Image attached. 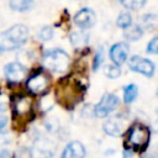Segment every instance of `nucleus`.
<instances>
[{"label":"nucleus","mask_w":158,"mask_h":158,"mask_svg":"<svg viewBox=\"0 0 158 158\" xmlns=\"http://www.w3.org/2000/svg\"><path fill=\"white\" fill-rule=\"evenodd\" d=\"M85 89V85H83L81 81L78 80L75 77H67L58 83L56 96L62 106L67 109H73L83 99Z\"/></svg>","instance_id":"1"},{"label":"nucleus","mask_w":158,"mask_h":158,"mask_svg":"<svg viewBox=\"0 0 158 158\" xmlns=\"http://www.w3.org/2000/svg\"><path fill=\"white\" fill-rule=\"evenodd\" d=\"M28 30L23 25H15L0 35V51H12L27 41Z\"/></svg>","instance_id":"2"},{"label":"nucleus","mask_w":158,"mask_h":158,"mask_svg":"<svg viewBox=\"0 0 158 158\" xmlns=\"http://www.w3.org/2000/svg\"><path fill=\"white\" fill-rule=\"evenodd\" d=\"M151 139V130L148 126L136 122L127 131V143L131 151L142 153L147 149Z\"/></svg>","instance_id":"3"},{"label":"nucleus","mask_w":158,"mask_h":158,"mask_svg":"<svg viewBox=\"0 0 158 158\" xmlns=\"http://www.w3.org/2000/svg\"><path fill=\"white\" fill-rule=\"evenodd\" d=\"M69 56L65 51L59 48H53L43 54V65L51 72L64 73L69 67Z\"/></svg>","instance_id":"4"},{"label":"nucleus","mask_w":158,"mask_h":158,"mask_svg":"<svg viewBox=\"0 0 158 158\" xmlns=\"http://www.w3.org/2000/svg\"><path fill=\"white\" fill-rule=\"evenodd\" d=\"M118 105H120V99L115 94H110V93L104 94L100 101L94 107V115L100 118L106 117L109 116V114L115 111L118 107Z\"/></svg>","instance_id":"5"},{"label":"nucleus","mask_w":158,"mask_h":158,"mask_svg":"<svg viewBox=\"0 0 158 158\" xmlns=\"http://www.w3.org/2000/svg\"><path fill=\"white\" fill-rule=\"evenodd\" d=\"M31 153L35 158H53L56 153V144L47 137H38L33 142Z\"/></svg>","instance_id":"6"},{"label":"nucleus","mask_w":158,"mask_h":158,"mask_svg":"<svg viewBox=\"0 0 158 158\" xmlns=\"http://www.w3.org/2000/svg\"><path fill=\"white\" fill-rule=\"evenodd\" d=\"M128 67L131 70L139 73L144 77H149V78L153 77L154 70H156L154 63L152 60L143 58V57H139V56H132L128 60Z\"/></svg>","instance_id":"7"},{"label":"nucleus","mask_w":158,"mask_h":158,"mask_svg":"<svg viewBox=\"0 0 158 158\" xmlns=\"http://www.w3.org/2000/svg\"><path fill=\"white\" fill-rule=\"evenodd\" d=\"M26 86L31 94H35V95L43 94L49 86V78L47 74L38 72V73H36L28 78Z\"/></svg>","instance_id":"8"},{"label":"nucleus","mask_w":158,"mask_h":158,"mask_svg":"<svg viewBox=\"0 0 158 158\" xmlns=\"http://www.w3.org/2000/svg\"><path fill=\"white\" fill-rule=\"evenodd\" d=\"M126 127V121L122 116H112L105 121L102 125V130L106 135L112 137H118L123 133Z\"/></svg>","instance_id":"9"},{"label":"nucleus","mask_w":158,"mask_h":158,"mask_svg":"<svg viewBox=\"0 0 158 158\" xmlns=\"http://www.w3.org/2000/svg\"><path fill=\"white\" fill-rule=\"evenodd\" d=\"M128 53H130V46L126 42H118V43L112 44L109 52L111 62L117 67H120L121 64L126 62Z\"/></svg>","instance_id":"10"},{"label":"nucleus","mask_w":158,"mask_h":158,"mask_svg":"<svg viewBox=\"0 0 158 158\" xmlns=\"http://www.w3.org/2000/svg\"><path fill=\"white\" fill-rule=\"evenodd\" d=\"M95 22H96V15L89 7H84L79 10L74 16V23L79 28H90L95 25Z\"/></svg>","instance_id":"11"},{"label":"nucleus","mask_w":158,"mask_h":158,"mask_svg":"<svg viewBox=\"0 0 158 158\" xmlns=\"http://www.w3.org/2000/svg\"><path fill=\"white\" fill-rule=\"evenodd\" d=\"M4 73H5V77L7 78V80H10L12 83H17V81H21L25 78L26 68L21 63H17V62L9 63L4 68Z\"/></svg>","instance_id":"12"},{"label":"nucleus","mask_w":158,"mask_h":158,"mask_svg":"<svg viewBox=\"0 0 158 158\" xmlns=\"http://www.w3.org/2000/svg\"><path fill=\"white\" fill-rule=\"evenodd\" d=\"M32 114V104L27 96H21L14 102V117L23 118Z\"/></svg>","instance_id":"13"},{"label":"nucleus","mask_w":158,"mask_h":158,"mask_svg":"<svg viewBox=\"0 0 158 158\" xmlns=\"http://www.w3.org/2000/svg\"><path fill=\"white\" fill-rule=\"evenodd\" d=\"M85 157V147L79 141L69 142L62 152L60 158H84Z\"/></svg>","instance_id":"14"},{"label":"nucleus","mask_w":158,"mask_h":158,"mask_svg":"<svg viewBox=\"0 0 158 158\" xmlns=\"http://www.w3.org/2000/svg\"><path fill=\"white\" fill-rule=\"evenodd\" d=\"M143 35V30L139 25H131L127 28H125L123 36L127 41H137L142 37Z\"/></svg>","instance_id":"15"},{"label":"nucleus","mask_w":158,"mask_h":158,"mask_svg":"<svg viewBox=\"0 0 158 158\" xmlns=\"http://www.w3.org/2000/svg\"><path fill=\"white\" fill-rule=\"evenodd\" d=\"M69 41L70 43L74 46V47H83L85 44H88L89 42V35L85 33V32H73L70 36H69Z\"/></svg>","instance_id":"16"},{"label":"nucleus","mask_w":158,"mask_h":158,"mask_svg":"<svg viewBox=\"0 0 158 158\" xmlns=\"http://www.w3.org/2000/svg\"><path fill=\"white\" fill-rule=\"evenodd\" d=\"M138 95V88L136 84H128L123 88V101L125 104H131L136 100Z\"/></svg>","instance_id":"17"},{"label":"nucleus","mask_w":158,"mask_h":158,"mask_svg":"<svg viewBox=\"0 0 158 158\" xmlns=\"http://www.w3.org/2000/svg\"><path fill=\"white\" fill-rule=\"evenodd\" d=\"M33 4V0H10V9L14 11H27Z\"/></svg>","instance_id":"18"},{"label":"nucleus","mask_w":158,"mask_h":158,"mask_svg":"<svg viewBox=\"0 0 158 158\" xmlns=\"http://www.w3.org/2000/svg\"><path fill=\"white\" fill-rule=\"evenodd\" d=\"M146 1L147 0H121V5L125 9L137 11V10H141L146 5Z\"/></svg>","instance_id":"19"},{"label":"nucleus","mask_w":158,"mask_h":158,"mask_svg":"<svg viewBox=\"0 0 158 158\" xmlns=\"http://www.w3.org/2000/svg\"><path fill=\"white\" fill-rule=\"evenodd\" d=\"M116 25H117V27H120V28H122V30L127 28L128 26L132 25V16H131L128 12H122V14H120L118 17H117V20H116Z\"/></svg>","instance_id":"20"},{"label":"nucleus","mask_w":158,"mask_h":158,"mask_svg":"<svg viewBox=\"0 0 158 158\" xmlns=\"http://www.w3.org/2000/svg\"><path fill=\"white\" fill-rule=\"evenodd\" d=\"M104 74L110 79H116L121 75V69L115 64H106L104 67Z\"/></svg>","instance_id":"21"},{"label":"nucleus","mask_w":158,"mask_h":158,"mask_svg":"<svg viewBox=\"0 0 158 158\" xmlns=\"http://www.w3.org/2000/svg\"><path fill=\"white\" fill-rule=\"evenodd\" d=\"M38 37L42 41H49L53 37V28L51 26H43L40 32H38Z\"/></svg>","instance_id":"22"},{"label":"nucleus","mask_w":158,"mask_h":158,"mask_svg":"<svg viewBox=\"0 0 158 158\" xmlns=\"http://www.w3.org/2000/svg\"><path fill=\"white\" fill-rule=\"evenodd\" d=\"M102 60H104V48L100 47L98 49V52L95 53V57L93 60V70H98V68L101 65Z\"/></svg>","instance_id":"23"},{"label":"nucleus","mask_w":158,"mask_h":158,"mask_svg":"<svg viewBox=\"0 0 158 158\" xmlns=\"http://www.w3.org/2000/svg\"><path fill=\"white\" fill-rule=\"evenodd\" d=\"M146 52L148 54H158V36L153 37L148 42V44L146 47Z\"/></svg>","instance_id":"24"},{"label":"nucleus","mask_w":158,"mask_h":158,"mask_svg":"<svg viewBox=\"0 0 158 158\" xmlns=\"http://www.w3.org/2000/svg\"><path fill=\"white\" fill-rule=\"evenodd\" d=\"M16 158H32L31 149L28 147H21L16 154Z\"/></svg>","instance_id":"25"},{"label":"nucleus","mask_w":158,"mask_h":158,"mask_svg":"<svg viewBox=\"0 0 158 158\" xmlns=\"http://www.w3.org/2000/svg\"><path fill=\"white\" fill-rule=\"evenodd\" d=\"M7 109V99L5 95H0V112H5Z\"/></svg>","instance_id":"26"},{"label":"nucleus","mask_w":158,"mask_h":158,"mask_svg":"<svg viewBox=\"0 0 158 158\" xmlns=\"http://www.w3.org/2000/svg\"><path fill=\"white\" fill-rule=\"evenodd\" d=\"M6 117L5 116H0V133H4V130L6 127Z\"/></svg>","instance_id":"27"},{"label":"nucleus","mask_w":158,"mask_h":158,"mask_svg":"<svg viewBox=\"0 0 158 158\" xmlns=\"http://www.w3.org/2000/svg\"><path fill=\"white\" fill-rule=\"evenodd\" d=\"M10 142V137H5V133H0V146L1 144H7Z\"/></svg>","instance_id":"28"},{"label":"nucleus","mask_w":158,"mask_h":158,"mask_svg":"<svg viewBox=\"0 0 158 158\" xmlns=\"http://www.w3.org/2000/svg\"><path fill=\"white\" fill-rule=\"evenodd\" d=\"M0 158H11V154L9 151H2L0 152Z\"/></svg>","instance_id":"29"},{"label":"nucleus","mask_w":158,"mask_h":158,"mask_svg":"<svg viewBox=\"0 0 158 158\" xmlns=\"http://www.w3.org/2000/svg\"><path fill=\"white\" fill-rule=\"evenodd\" d=\"M157 96H158V89H157Z\"/></svg>","instance_id":"30"}]
</instances>
